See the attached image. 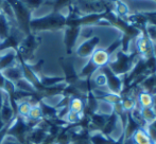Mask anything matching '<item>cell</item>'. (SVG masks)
<instances>
[{
	"label": "cell",
	"instance_id": "17",
	"mask_svg": "<svg viewBox=\"0 0 156 144\" xmlns=\"http://www.w3.org/2000/svg\"><path fill=\"white\" fill-rule=\"evenodd\" d=\"M136 102L139 108L152 107L153 106V95L146 92L144 90H140L136 95Z\"/></svg>",
	"mask_w": 156,
	"mask_h": 144
},
{
	"label": "cell",
	"instance_id": "8",
	"mask_svg": "<svg viewBox=\"0 0 156 144\" xmlns=\"http://www.w3.org/2000/svg\"><path fill=\"white\" fill-rule=\"evenodd\" d=\"M99 43H100V37L99 36L89 37V38H87L86 40L83 41V43L79 46V48L76 51V55L82 58L90 57L91 54L96 51Z\"/></svg>",
	"mask_w": 156,
	"mask_h": 144
},
{
	"label": "cell",
	"instance_id": "3",
	"mask_svg": "<svg viewBox=\"0 0 156 144\" xmlns=\"http://www.w3.org/2000/svg\"><path fill=\"white\" fill-rule=\"evenodd\" d=\"M138 57H139V55H138L136 50L132 53H124L121 50H118L116 53L115 60H109L107 66L111 68V70L116 75H126L132 70Z\"/></svg>",
	"mask_w": 156,
	"mask_h": 144
},
{
	"label": "cell",
	"instance_id": "1",
	"mask_svg": "<svg viewBox=\"0 0 156 144\" xmlns=\"http://www.w3.org/2000/svg\"><path fill=\"white\" fill-rule=\"evenodd\" d=\"M104 20H106L109 23V26L118 29L121 32V51L124 53H129V43L133 39H137L141 32L132 25H129L124 19L118 17L113 11V9H107L104 11Z\"/></svg>",
	"mask_w": 156,
	"mask_h": 144
},
{
	"label": "cell",
	"instance_id": "27",
	"mask_svg": "<svg viewBox=\"0 0 156 144\" xmlns=\"http://www.w3.org/2000/svg\"><path fill=\"white\" fill-rule=\"evenodd\" d=\"M43 111H41L39 105H33L31 110H30V113L28 115L27 119L30 120V121H34V122H41V119H43Z\"/></svg>",
	"mask_w": 156,
	"mask_h": 144
},
{
	"label": "cell",
	"instance_id": "32",
	"mask_svg": "<svg viewBox=\"0 0 156 144\" xmlns=\"http://www.w3.org/2000/svg\"><path fill=\"white\" fill-rule=\"evenodd\" d=\"M147 33L153 43H156V27L154 26H149L147 27Z\"/></svg>",
	"mask_w": 156,
	"mask_h": 144
},
{
	"label": "cell",
	"instance_id": "13",
	"mask_svg": "<svg viewBox=\"0 0 156 144\" xmlns=\"http://www.w3.org/2000/svg\"><path fill=\"white\" fill-rule=\"evenodd\" d=\"M15 113L13 111V108L9 101V97L5 92H4V98H3V103H2L1 109H0V118H1L2 122L4 124L12 123L15 119Z\"/></svg>",
	"mask_w": 156,
	"mask_h": 144
},
{
	"label": "cell",
	"instance_id": "34",
	"mask_svg": "<svg viewBox=\"0 0 156 144\" xmlns=\"http://www.w3.org/2000/svg\"><path fill=\"white\" fill-rule=\"evenodd\" d=\"M152 108H153V110H154L155 113H156V94L153 95V106H152Z\"/></svg>",
	"mask_w": 156,
	"mask_h": 144
},
{
	"label": "cell",
	"instance_id": "21",
	"mask_svg": "<svg viewBox=\"0 0 156 144\" xmlns=\"http://www.w3.org/2000/svg\"><path fill=\"white\" fill-rule=\"evenodd\" d=\"M89 140L91 144H113L114 140L112 137H106L100 132L89 135Z\"/></svg>",
	"mask_w": 156,
	"mask_h": 144
},
{
	"label": "cell",
	"instance_id": "29",
	"mask_svg": "<svg viewBox=\"0 0 156 144\" xmlns=\"http://www.w3.org/2000/svg\"><path fill=\"white\" fill-rule=\"evenodd\" d=\"M19 1L23 2L31 12L38 9L44 3V0H19Z\"/></svg>",
	"mask_w": 156,
	"mask_h": 144
},
{
	"label": "cell",
	"instance_id": "11",
	"mask_svg": "<svg viewBox=\"0 0 156 144\" xmlns=\"http://www.w3.org/2000/svg\"><path fill=\"white\" fill-rule=\"evenodd\" d=\"M136 51L140 57L146 58L153 53V41L148 33H141L136 40Z\"/></svg>",
	"mask_w": 156,
	"mask_h": 144
},
{
	"label": "cell",
	"instance_id": "25",
	"mask_svg": "<svg viewBox=\"0 0 156 144\" xmlns=\"http://www.w3.org/2000/svg\"><path fill=\"white\" fill-rule=\"evenodd\" d=\"M32 104L29 101H21L18 103V107H17V115L27 119L28 115L30 113V110L32 108Z\"/></svg>",
	"mask_w": 156,
	"mask_h": 144
},
{
	"label": "cell",
	"instance_id": "24",
	"mask_svg": "<svg viewBox=\"0 0 156 144\" xmlns=\"http://www.w3.org/2000/svg\"><path fill=\"white\" fill-rule=\"evenodd\" d=\"M115 14L122 19H124L125 17L129 14V6H127L126 3L122 1V0H119V1H117L115 3Z\"/></svg>",
	"mask_w": 156,
	"mask_h": 144
},
{
	"label": "cell",
	"instance_id": "22",
	"mask_svg": "<svg viewBox=\"0 0 156 144\" xmlns=\"http://www.w3.org/2000/svg\"><path fill=\"white\" fill-rule=\"evenodd\" d=\"M10 29H11L10 22L6 19V17L1 13V15H0V41H2L3 39H5L9 36Z\"/></svg>",
	"mask_w": 156,
	"mask_h": 144
},
{
	"label": "cell",
	"instance_id": "12",
	"mask_svg": "<svg viewBox=\"0 0 156 144\" xmlns=\"http://www.w3.org/2000/svg\"><path fill=\"white\" fill-rule=\"evenodd\" d=\"M125 21L139 30L141 33H147V27H148V20L144 12H137L134 14H129L124 18Z\"/></svg>",
	"mask_w": 156,
	"mask_h": 144
},
{
	"label": "cell",
	"instance_id": "18",
	"mask_svg": "<svg viewBox=\"0 0 156 144\" xmlns=\"http://www.w3.org/2000/svg\"><path fill=\"white\" fill-rule=\"evenodd\" d=\"M15 62H16V51H14V50L0 56V72L9 68V67L14 66Z\"/></svg>",
	"mask_w": 156,
	"mask_h": 144
},
{
	"label": "cell",
	"instance_id": "2",
	"mask_svg": "<svg viewBox=\"0 0 156 144\" xmlns=\"http://www.w3.org/2000/svg\"><path fill=\"white\" fill-rule=\"evenodd\" d=\"M66 16L61 12H53L41 18H33L30 21L31 32L58 31L66 27Z\"/></svg>",
	"mask_w": 156,
	"mask_h": 144
},
{
	"label": "cell",
	"instance_id": "33",
	"mask_svg": "<svg viewBox=\"0 0 156 144\" xmlns=\"http://www.w3.org/2000/svg\"><path fill=\"white\" fill-rule=\"evenodd\" d=\"M13 123V122H12ZM12 123H9V124H5L4 125V127L2 128L1 130H0V144H2V141L4 140V138H5L6 136H8V130H9V127L11 126V124Z\"/></svg>",
	"mask_w": 156,
	"mask_h": 144
},
{
	"label": "cell",
	"instance_id": "35",
	"mask_svg": "<svg viewBox=\"0 0 156 144\" xmlns=\"http://www.w3.org/2000/svg\"><path fill=\"white\" fill-rule=\"evenodd\" d=\"M153 53H154V56L156 57V43H153Z\"/></svg>",
	"mask_w": 156,
	"mask_h": 144
},
{
	"label": "cell",
	"instance_id": "14",
	"mask_svg": "<svg viewBox=\"0 0 156 144\" xmlns=\"http://www.w3.org/2000/svg\"><path fill=\"white\" fill-rule=\"evenodd\" d=\"M109 113H100V112H94V115H90V126H89V132L91 128H94V130H99L101 132L102 128L104 127L105 123H106L107 119H108Z\"/></svg>",
	"mask_w": 156,
	"mask_h": 144
},
{
	"label": "cell",
	"instance_id": "7",
	"mask_svg": "<svg viewBox=\"0 0 156 144\" xmlns=\"http://www.w3.org/2000/svg\"><path fill=\"white\" fill-rule=\"evenodd\" d=\"M100 70L105 75V77H106V86L108 88L109 92L120 95L122 88H123V82H122L121 78L118 75H116L107 65L100 68Z\"/></svg>",
	"mask_w": 156,
	"mask_h": 144
},
{
	"label": "cell",
	"instance_id": "23",
	"mask_svg": "<svg viewBox=\"0 0 156 144\" xmlns=\"http://www.w3.org/2000/svg\"><path fill=\"white\" fill-rule=\"evenodd\" d=\"M39 80H41V83L44 85L45 87H51L54 86V85L61 84V83L65 82V78L64 76H39Z\"/></svg>",
	"mask_w": 156,
	"mask_h": 144
},
{
	"label": "cell",
	"instance_id": "19",
	"mask_svg": "<svg viewBox=\"0 0 156 144\" xmlns=\"http://www.w3.org/2000/svg\"><path fill=\"white\" fill-rule=\"evenodd\" d=\"M132 140H133L134 144H149L152 142L150 136L147 132L146 128L140 127L139 129H137L134 132L133 137H132Z\"/></svg>",
	"mask_w": 156,
	"mask_h": 144
},
{
	"label": "cell",
	"instance_id": "9",
	"mask_svg": "<svg viewBox=\"0 0 156 144\" xmlns=\"http://www.w3.org/2000/svg\"><path fill=\"white\" fill-rule=\"evenodd\" d=\"M65 33H64V43H65L66 53L68 55L72 53L73 48L78 40V37L81 34L82 28L80 27H65Z\"/></svg>",
	"mask_w": 156,
	"mask_h": 144
},
{
	"label": "cell",
	"instance_id": "4",
	"mask_svg": "<svg viewBox=\"0 0 156 144\" xmlns=\"http://www.w3.org/2000/svg\"><path fill=\"white\" fill-rule=\"evenodd\" d=\"M11 5L14 13L15 21L18 29L25 34L26 36L31 34L30 30V21H31V11L19 0H6Z\"/></svg>",
	"mask_w": 156,
	"mask_h": 144
},
{
	"label": "cell",
	"instance_id": "37",
	"mask_svg": "<svg viewBox=\"0 0 156 144\" xmlns=\"http://www.w3.org/2000/svg\"><path fill=\"white\" fill-rule=\"evenodd\" d=\"M153 13H154V14L156 15V11H154V12H153Z\"/></svg>",
	"mask_w": 156,
	"mask_h": 144
},
{
	"label": "cell",
	"instance_id": "10",
	"mask_svg": "<svg viewBox=\"0 0 156 144\" xmlns=\"http://www.w3.org/2000/svg\"><path fill=\"white\" fill-rule=\"evenodd\" d=\"M60 65L62 67L64 71V78H65V83L67 85H76V83L80 81L79 74L76 73V69H74L73 63L70 60L67 58L61 57L60 58Z\"/></svg>",
	"mask_w": 156,
	"mask_h": 144
},
{
	"label": "cell",
	"instance_id": "26",
	"mask_svg": "<svg viewBox=\"0 0 156 144\" xmlns=\"http://www.w3.org/2000/svg\"><path fill=\"white\" fill-rule=\"evenodd\" d=\"M140 113H141L142 119L144 120V122L147 123V125L150 123H152L153 121L156 120V113L153 110L152 107H144L140 108Z\"/></svg>",
	"mask_w": 156,
	"mask_h": 144
},
{
	"label": "cell",
	"instance_id": "15",
	"mask_svg": "<svg viewBox=\"0 0 156 144\" xmlns=\"http://www.w3.org/2000/svg\"><path fill=\"white\" fill-rule=\"evenodd\" d=\"M1 74L6 80L11 81L13 83H16L17 81L23 78V70H21V67L19 65H14V66L4 69L3 71H1Z\"/></svg>",
	"mask_w": 156,
	"mask_h": 144
},
{
	"label": "cell",
	"instance_id": "30",
	"mask_svg": "<svg viewBox=\"0 0 156 144\" xmlns=\"http://www.w3.org/2000/svg\"><path fill=\"white\" fill-rule=\"evenodd\" d=\"M146 130L149 136H150L151 140L154 143H156V120L146 126Z\"/></svg>",
	"mask_w": 156,
	"mask_h": 144
},
{
	"label": "cell",
	"instance_id": "28",
	"mask_svg": "<svg viewBox=\"0 0 156 144\" xmlns=\"http://www.w3.org/2000/svg\"><path fill=\"white\" fill-rule=\"evenodd\" d=\"M71 5V0H54L52 2V8H53V12H61L64 9L69 8Z\"/></svg>",
	"mask_w": 156,
	"mask_h": 144
},
{
	"label": "cell",
	"instance_id": "5",
	"mask_svg": "<svg viewBox=\"0 0 156 144\" xmlns=\"http://www.w3.org/2000/svg\"><path fill=\"white\" fill-rule=\"evenodd\" d=\"M32 129L31 126L28 124L27 120L20 115H16L9 127L8 136H11L12 138H15L17 143L19 144H28L27 143V136Z\"/></svg>",
	"mask_w": 156,
	"mask_h": 144
},
{
	"label": "cell",
	"instance_id": "31",
	"mask_svg": "<svg viewBox=\"0 0 156 144\" xmlns=\"http://www.w3.org/2000/svg\"><path fill=\"white\" fill-rule=\"evenodd\" d=\"M93 81H94V85L97 86V88H98V87L106 86V77H105V75L103 73L97 75Z\"/></svg>",
	"mask_w": 156,
	"mask_h": 144
},
{
	"label": "cell",
	"instance_id": "36",
	"mask_svg": "<svg viewBox=\"0 0 156 144\" xmlns=\"http://www.w3.org/2000/svg\"><path fill=\"white\" fill-rule=\"evenodd\" d=\"M155 86H156V74H155Z\"/></svg>",
	"mask_w": 156,
	"mask_h": 144
},
{
	"label": "cell",
	"instance_id": "16",
	"mask_svg": "<svg viewBox=\"0 0 156 144\" xmlns=\"http://www.w3.org/2000/svg\"><path fill=\"white\" fill-rule=\"evenodd\" d=\"M118 121H119V119H118V115H116L113 110H112V112L109 113L108 119H107L104 127L102 128V130H101L100 132L104 135V136H106V137H111V135L113 134V132L116 129V126H117Z\"/></svg>",
	"mask_w": 156,
	"mask_h": 144
},
{
	"label": "cell",
	"instance_id": "6",
	"mask_svg": "<svg viewBox=\"0 0 156 144\" xmlns=\"http://www.w3.org/2000/svg\"><path fill=\"white\" fill-rule=\"evenodd\" d=\"M38 45H39L38 38L33 33H31L29 35L25 36V38L20 43L18 50L16 52L28 63L33 58V54H34L35 50L37 49Z\"/></svg>",
	"mask_w": 156,
	"mask_h": 144
},
{
	"label": "cell",
	"instance_id": "20",
	"mask_svg": "<svg viewBox=\"0 0 156 144\" xmlns=\"http://www.w3.org/2000/svg\"><path fill=\"white\" fill-rule=\"evenodd\" d=\"M85 102L86 99H82V98H71L69 102V111L71 112H76V113H82L85 107Z\"/></svg>",
	"mask_w": 156,
	"mask_h": 144
}]
</instances>
